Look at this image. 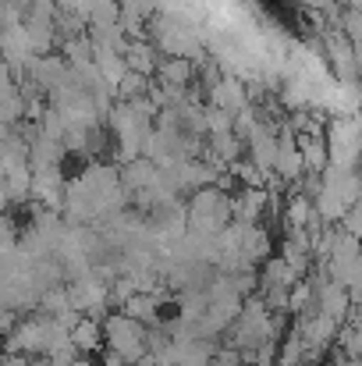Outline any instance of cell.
Returning a JSON list of instances; mask_svg holds the SVG:
<instances>
[{
  "instance_id": "cell-1",
  "label": "cell",
  "mask_w": 362,
  "mask_h": 366,
  "mask_svg": "<svg viewBox=\"0 0 362 366\" xmlns=\"http://www.w3.org/2000/svg\"><path fill=\"white\" fill-rule=\"evenodd\" d=\"M79 366H89V363H79Z\"/></svg>"
}]
</instances>
